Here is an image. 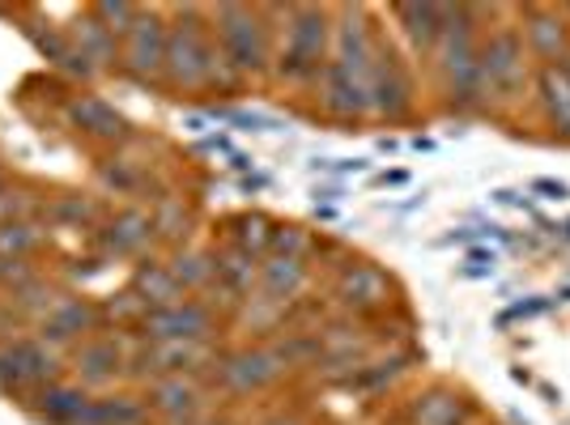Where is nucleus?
<instances>
[{
    "label": "nucleus",
    "mask_w": 570,
    "mask_h": 425,
    "mask_svg": "<svg viewBox=\"0 0 570 425\" xmlns=\"http://www.w3.org/2000/svg\"><path fill=\"white\" fill-rule=\"evenodd\" d=\"M520 39L528 48V60H537V69L546 65H567L570 60V22L549 9V4H528L520 9Z\"/></svg>",
    "instance_id": "nucleus-6"
},
{
    "label": "nucleus",
    "mask_w": 570,
    "mask_h": 425,
    "mask_svg": "<svg viewBox=\"0 0 570 425\" xmlns=\"http://www.w3.org/2000/svg\"><path fill=\"white\" fill-rule=\"evenodd\" d=\"M320 86H324V107L341 119H354V116H366L371 111V95H366V81L354 77L350 69H341V65H324L320 72Z\"/></svg>",
    "instance_id": "nucleus-13"
},
{
    "label": "nucleus",
    "mask_w": 570,
    "mask_h": 425,
    "mask_svg": "<svg viewBox=\"0 0 570 425\" xmlns=\"http://www.w3.org/2000/svg\"><path fill=\"white\" fill-rule=\"evenodd\" d=\"M107 251H116V256H137L145 243L154 238V217L141 209H124L116 212V221L107 226Z\"/></svg>",
    "instance_id": "nucleus-17"
},
{
    "label": "nucleus",
    "mask_w": 570,
    "mask_h": 425,
    "mask_svg": "<svg viewBox=\"0 0 570 425\" xmlns=\"http://www.w3.org/2000/svg\"><path fill=\"white\" fill-rule=\"evenodd\" d=\"M145 404L132 396H111V401H95L90 408V425H141Z\"/></svg>",
    "instance_id": "nucleus-27"
},
{
    "label": "nucleus",
    "mask_w": 570,
    "mask_h": 425,
    "mask_svg": "<svg viewBox=\"0 0 570 425\" xmlns=\"http://www.w3.org/2000/svg\"><path fill=\"white\" fill-rule=\"evenodd\" d=\"M95 13H98V22L107 26L111 34H128V30H132V22H137V13H141V9H132V4H124V0H102V4H98Z\"/></svg>",
    "instance_id": "nucleus-31"
},
{
    "label": "nucleus",
    "mask_w": 570,
    "mask_h": 425,
    "mask_svg": "<svg viewBox=\"0 0 570 425\" xmlns=\"http://www.w3.org/2000/svg\"><path fill=\"white\" fill-rule=\"evenodd\" d=\"M273 230H277V226H273L264 212H247V217L235 221V247L261 260L264 251H273Z\"/></svg>",
    "instance_id": "nucleus-25"
},
{
    "label": "nucleus",
    "mask_w": 570,
    "mask_h": 425,
    "mask_svg": "<svg viewBox=\"0 0 570 425\" xmlns=\"http://www.w3.org/2000/svg\"><path fill=\"white\" fill-rule=\"evenodd\" d=\"M116 370H119L116 340H95V345L81 349V375L90 378V383H107V378H116Z\"/></svg>",
    "instance_id": "nucleus-28"
},
{
    "label": "nucleus",
    "mask_w": 570,
    "mask_h": 425,
    "mask_svg": "<svg viewBox=\"0 0 570 425\" xmlns=\"http://www.w3.org/2000/svg\"><path fill=\"white\" fill-rule=\"evenodd\" d=\"M532 191H541L546 200H562V196H567V188H562V184H553V179H537Z\"/></svg>",
    "instance_id": "nucleus-34"
},
{
    "label": "nucleus",
    "mask_w": 570,
    "mask_h": 425,
    "mask_svg": "<svg viewBox=\"0 0 570 425\" xmlns=\"http://www.w3.org/2000/svg\"><path fill=\"white\" fill-rule=\"evenodd\" d=\"M90 408H95V401H86L72 387H51V392H43V413L56 425H90Z\"/></svg>",
    "instance_id": "nucleus-24"
},
{
    "label": "nucleus",
    "mask_w": 570,
    "mask_h": 425,
    "mask_svg": "<svg viewBox=\"0 0 570 425\" xmlns=\"http://www.w3.org/2000/svg\"><path fill=\"white\" fill-rule=\"evenodd\" d=\"M214 310L205 307V303H175V307H163V310H149L145 315V340L149 345H170V340H209L214 336Z\"/></svg>",
    "instance_id": "nucleus-7"
},
{
    "label": "nucleus",
    "mask_w": 570,
    "mask_h": 425,
    "mask_svg": "<svg viewBox=\"0 0 570 425\" xmlns=\"http://www.w3.org/2000/svg\"><path fill=\"white\" fill-rule=\"evenodd\" d=\"M205 357H209L205 340H170V345H149V349L141 354V370H145V375H158V378L191 375V370H196Z\"/></svg>",
    "instance_id": "nucleus-15"
},
{
    "label": "nucleus",
    "mask_w": 570,
    "mask_h": 425,
    "mask_svg": "<svg viewBox=\"0 0 570 425\" xmlns=\"http://www.w3.org/2000/svg\"><path fill=\"white\" fill-rule=\"evenodd\" d=\"M149 408L163 413L170 425H196L205 413V392L191 375H170L158 378L149 392Z\"/></svg>",
    "instance_id": "nucleus-11"
},
{
    "label": "nucleus",
    "mask_w": 570,
    "mask_h": 425,
    "mask_svg": "<svg viewBox=\"0 0 570 425\" xmlns=\"http://www.w3.org/2000/svg\"><path fill=\"white\" fill-rule=\"evenodd\" d=\"M30 243H35V235H30V226H22V221L0 226V251L4 256H22V251H30Z\"/></svg>",
    "instance_id": "nucleus-32"
},
{
    "label": "nucleus",
    "mask_w": 570,
    "mask_h": 425,
    "mask_svg": "<svg viewBox=\"0 0 570 425\" xmlns=\"http://www.w3.org/2000/svg\"><path fill=\"white\" fill-rule=\"evenodd\" d=\"M336 294H341V303L350 310H380L392 298V281L383 277L375 264H354V268L341 273Z\"/></svg>",
    "instance_id": "nucleus-14"
},
{
    "label": "nucleus",
    "mask_w": 570,
    "mask_h": 425,
    "mask_svg": "<svg viewBox=\"0 0 570 425\" xmlns=\"http://www.w3.org/2000/svg\"><path fill=\"white\" fill-rule=\"evenodd\" d=\"M396 18L404 22L409 39L422 51H434L443 39V22H448V4H401Z\"/></svg>",
    "instance_id": "nucleus-20"
},
{
    "label": "nucleus",
    "mask_w": 570,
    "mask_h": 425,
    "mask_svg": "<svg viewBox=\"0 0 570 425\" xmlns=\"http://www.w3.org/2000/svg\"><path fill=\"white\" fill-rule=\"evenodd\" d=\"M90 324H95V310L86 307V303H65L56 315H48L43 336H51V340H72V336H81Z\"/></svg>",
    "instance_id": "nucleus-26"
},
{
    "label": "nucleus",
    "mask_w": 570,
    "mask_h": 425,
    "mask_svg": "<svg viewBox=\"0 0 570 425\" xmlns=\"http://www.w3.org/2000/svg\"><path fill=\"white\" fill-rule=\"evenodd\" d=\"M366 95H371V111H380L387 119H401L413 107V86H409V72L396 65V56H387L380 48L375 65L366 72Z\"/></svg>",
    "instance_id": "nucleus-10"
},
{
    "label": "nucleus",
    "mask_w": 570,
    "mask_h": 425,
    "mask_svg": "<svg viewBox=\"0 0 570 425\" xmlns=\"http://www.w3.org/2000/svg\"><path fill=\"white\" fill-rule=\"evenodd\" d=\"M0 196H4V184H0Z\"/></svg>",
    "instance_id": "nucleus-36"
},
{
    "label": "nucleus",
    "mask_w": 570,
    "mask_h": 425,
    "mask_svg": "<svg viewBox=\"0 0 570 425\" xmlns=\"http://www.w3.org/2000/svg\"><path fill=\"white\" fill-rule=\"evenodd\" d=\"M532 77V60L515 26H494L481 34V107H511L520 102Z\"/></svg>",
    "instance_id": "nucleus-2"
},
{
    "label": "nucleus",
    "mask_w": 570,
    "mask_h": 425,
    "mask_svg": "<svg viewBox=\"0 0 570 425\" xmlns=\"http://www.w3.org/2000/svg\"><path fill=\"white\" fill-rule=\"evenodd\" d=\"M214 281H222L230 294H247L252 281H261V260L256 256H247V251H238L230 247L226 256H214Z\"/></svg>",
    "instance_id": "nucleus-23"
},
{
    "label": "nucleus",
    "mask_w": 570,
    "mask_h": 425,
    "mask_svg": "<svg viewBox=\"0 0 570 425\" xmlns=\"http://www.w3.org/2000/svg\"><path fill=\"white\" fill-rule=\"evenodd\" d=\"M167 39L170 26L158 13H137L132 30L124 34V65L137 77H154L167 69Z\"/></svg>",
    "instance_id": "nucleus-9"
},
{
    "label": "nucleus",
    "mask_w": 570,
    "mask_h": 425,
    "mask_svg": "<svg viewBox=\"0 0 570 425\" xmlns=\"http://www.w3.org/2000/svg\"><path fill=\"white\" fill-rule=\"evenodd\" d=\"M328 51V13L324 9H294L285 30L282 72L285 77H320Z\"/></svg>",
    "instance_id": "nucleus-5"
},
{
    "label": "nucleus",
    "mask_w": 570,
    "mask_h": 425,
    "mask_svg": "<svg viewBox=\"0 0 570 425\" xmlns=\"http://www.w3.org/2000/svg\"><path fill=\"white\" fill-rule=\"evenodd\" d=\"M303 285H307V264L298 260V256H268V260L261 264V289L268 298L285 303V298H294Z\"/></svg>",
    "instance_id": "nucleus-19"
},
{
    "label": "nucleus",
    "mask_w": 570,
    "mask_h": 425,
    "mask_svg": "<svg viewBox=\"0 0 570 425\" xmlns=\"http://www.w3.org/2000/svg\"><path fill=\"white\" fill-rule=\"evenodd\" d=\"M285 362L282 354L273 349H238V354H226L217 362V378L222 387H230L235 396H252V392H264L282 378Z\"/></svg>",
    "instance_id": "nucleus-8"
},
{
    "label": "nucleus",
    "mask_w": 570,
    "mask_h": 425,
    "mask_svg": "<svg viewBox=\"0 0 570 425\" xmlns=\"http://www.w3.org/2000/svg\"><path fill=\"white\" fill-rule=\"evenodd\" d=\"M537 107L546 116L549 132L558 141H570V60L537 69Z\"/></svg>",
    "instance_id": "nucleus-12"
},
{
    "label": "nucleus",
    "mask_w": 570,
    "mask_h": 425,
    "mask_svg": "<svg viewBox=\"0 0 570 425\" xmlns=\"http://www.w3.org/2000/svg\"><path fill=\"white\" fill-rule=\"evenodd\" d=\"M303 247H307V235L298 226H277L273 230V256H298L303 260Z\"/></svg>",
    "instance_id": "nucleus-33"
},
{
    "label": "nucleus",
    "mask_w": 570,
    "mask_h": 425,
    "mask_svg": "<svg viewBox=\"0 0 570 425\" xmlns=\"http://www.w3.org/2000/svg\"><path fill=\"white\" fill-rule=\"evenodd\" d=\"M132 294H137L149 310L184 303V285L175 281L170 264H141V268H137V281H132Z\"/></svg>",
    "instance_id": "nucleus-16"
},
{
    "label": "nucleus",
    "mask_w": 570,
    "mask_h": 425,
    "mask_svg": "<svg viewBox=\"0 0 570 425\" xmlns=\"http://www.w3.org/2000/svg\"><path fill=\"white\" fill-rule=\"evenodd\" d=\"M81 56H86V60H98V65L111 60V56H116V34L102 22H86L81 26Z\"/></svg>",
    "instance_id": "nucleus-30"
},
{
    "label": "nucleus",
    "mask_w": 570,
    "mask_h": 425,
    "mask_svg": "<svg viewBox=\"0 0 570 425\" xmlns=\"http://www.w3.org/2000/svg\"><path fill=\"white\" fill-rule=\"evenodd\" d=\"M0 375L13 383H43L51 375V357L39 345H13L9 354H0Z\"/></svg>",
    "instance_id": "nucleus-21"
},
{
    "label": "nucleus",
    "mask_w": 570,
    "mask_h": 425,
    "mask_svg": "<svg viewBox=\"0 0 570 425\" xmlns=\"http://www.w3.org/2000/svg\"><path fill=\"white\" fill-rule=\"evenodd\" d=\"M434 56H439L443 90L455 111L481 107V34H476L473 9H448Z\"/></svg>",
    "instance_id": "nucleus-1"
},
{
    "label": "nucleus",
    "mask_w": 570,
    "mask_h": 425,
    "mask_svg": "<svg viewBox=\"0 0 570 425\" xmlns=\"http://www.w3.org/2000/svg\"><path fill=\"white\" fill-rule=\"evenodd\" d=\"M69 116L77 128H86L90 137H119L124 132V119L116 107H107L102 98H77L69 107Z\"/></svg>",
    "instance_id": "nucleus-22"
},
{
    "label": "nucleus",
    "mask_w": 570,
    "mask_h": 425,
    "mask_svg": "<svg viewBox=\"0 0 570 425\" xmlns=\"http://www.w3.org/2000/svg\"><path fill=\"white\" fill-rule=\"evenodd\" d=\"M469 422V401L448 387H434L413 401V425H464Z\"/></svg>",
    "instance_id": "nucleus-18"
},
{
    "label": "nucleus",
    "mask_w": 570,
    "mask_h": 425,
    "mask_svg": "<svg viewBox=\"0 0 570 425\" xmlns=\"http://www.w3.org/2000/svg\"><path fill=\"white\" fill-rule=\"evenodd\" d=\"M170 273H175V281L184 285V294L188 289H200V285L214 281V256H205V251H184L179 260L170 264Z\"/></svg>",
    "instance_id": "nucleus-29"
},
{
    "label": "nucleus",
    "mask_w": 570,
    "mask_h": 425,
    "mask_svg": "<svg viewBox=\"0 0 570 425\" xmlns=\"http://www.w3.org/2000/svg\"><path fill=\"white\" fill-rule=\"evenodd\" d=\"M264 425H303V422H294V417H273V422H264Z\"/></svg>",
    "instance_id": "nucleus-35"
},
{
    "label": "nucleus",
    "mask_w": 570,
    "mask_h": 425,
    "mask_svg": "<svg viewBox=\"0 0 570 425\" xmlns=\"http://www.w3.org/2000/svg\"><path fill=\"white\" fill-rule=\"evenodd\" d=\"M179 90H200L217 77V48L209 43L200 22L170 26L167 39V69H163Z\"/></svg>",
    "instance_id": "nucleus-3"
},
{
    "label": "nucleus",
    "mask_w": 570,
    "mask_h": 425,
    "mask_svg": "<svg viewBox=\"0 0 570 425\" xmlns=\"http://www.w3.org/2000/svg\"><path fill=\"white\" fill-rule=\"evenodd\" d=\"M217 51L235 72L264 69V60H268L264 22L243 4H222L217 9Z\"/></svg>",
    "instance_id": "nucleus-4"
}]
</instances>
